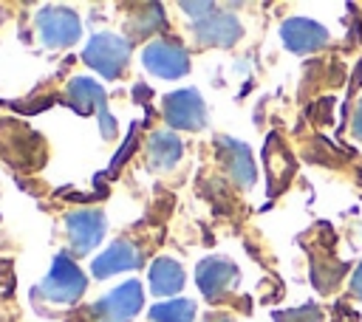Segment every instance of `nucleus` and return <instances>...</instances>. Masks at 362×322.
<instances>
[{"instance_id":"dca6fc26","label":"nucleus","mask_w":362,"mask_h":322,"mask_svg":"<svg viewBox=\"0 0 362 322\" xmlns=\"http://www.w3.org/2000/svg\"><path fill=\"white\" fill-rule=\"evenodd\" d=\"M266 164H269V192H277L291 175V158L286 150H274V136L266 144Z\"/></svg>"},{"instance_id":"a211bd4d","label":"nucleus","mask_w":362,"mask_h":322,"mask_svg":"<svg viewBox=\"0 0 362 322\" xmlns=\"http://www.w3.org/2000/svg\"><path fill=\"white\" fill-rule=\"evenodd\" d=\"M274 322H322V311L308 302V305H300L291 311H277Z\"/></svg>"},{"instance_id":"f3484780","label":"nucleus","mask_w":362,"mask_h":322,"mask_svg":"<svg viewBox=\"0 0 362 322\" xmlns=\"http://www.w3.org/2000/svg\"><path fill=\"white\" fill-rule=\"evenodd\" d=\"M195 305L189 299H167L150 311L153 322H192Z\"/></svg>"},{"instance_id":"423d86ee","label":"nucleus","mask_w":362,"mask_h":322,"mask_svg":"<svg viewBox=\"0 0 362 322\" xmlns=\"http://www.w3.org/2000/svg\"><path fill=\"white\" fill-rule=\"evenodd\" d=\"M68 99L74 102V107L79 113H96L99 116V124H102V136L110 138L116 133V121L110 119L107 113V99H105V90L99 82L93 79H85V76H76L68 82Z\"/></svg>"},{"instance_id":"9d476101","label":"nucleus","mask_w":362,"mask_h":322,"mask_svg":"<svg viewBox=\"0 0 362 322\" xmlns=\"http://www.w3.org/2000/svg\"><path fill=\"white\" fill-rule=\"evenodd\" d=\"M195 280H198V288L206 299H221L229 288H235L238 266L232 260H223V257H206L198 263Z\"/></svg>"},{"instance_id":"4468645a","label":"nucleus","mask_w":362,"mask_h":322,"mask_svg":"<svg viewBox=\"0 0 362 322\" xmlns=\"http://www.w3.org/2000/svg\"><path fill=\"white\" fill-rule=\"evenodd\" d=\"M181 150H184L181 138L170 130H156L147 138V158H150V167H156V169L175 167V161L181 158Z\"/></svg>"},{"instance_id":"0eeeda50","label":"nucleus","mask_w":362,"mask_h":322,"mask_svg":"<svg viewBox=\"0 0 362 322\" xmlns=\"http://www.w3.org/2000/svg\"><path fill=\"white\" fill-rule=\"evenodd\" d=\"M65 232L76 254L90 251L105 234V217L99 209H74L65 215Z\"/></svg>"},{"instance_id":"ddd939ff","label":"nucleus","mask_w":362,"mask_h":322,"mask_svg":"<svg viewBox=\"0 0 362 322\" xmlns=\"http://www.w3.org/2000/svg\"><path fill=\"white\" fill-rule=\"evenodd\" d=\"M141 260L139 249L127 240H116L110 249H105L96 260H93V277H110V274H119V271H127V268H136Z\"/></svg>"},{"instance_id":"1a4fd4ad","label":"nucleus","mask_w":362,"mask_h":322,"mask_svg":"<svg viewBox=\"0 0 362 322\" xmlns=\"http://www.w3.org/2000/svg\"><path fill=\"white\" fill-rule=\"evenodd\" d=\"M280 40L294 54H314L328 42V28L308 17H288L280 25Z\"/></svg>"},{"instance_id":"f8f14e48","label":"nucleus","mask_w":362,"mask_h":322,"mask_svg":"<svg viewBox=\"0 0 362 322\" xmlns=\"http://www.w3.org/2000/svg\"><path fill=\"white\" fill-rule=\"evenodd\" d=\"M218 153H221V161L226 167V172L232 175V181L243 189H249L257 178V169H255V161H252V153L243 141L238 138H226L221 136L218 138Z\"/></svg>"},{"instance_id":"412c9836","label":"nucleus","mask_w":362,"mask_h":322,"mask_svg":"<svg viewBox=\"0 0 362 322\" xmlns=\"http://www.w3.org/2000/svg\"><path fill=\"white\" fill-rule=\"evenodd\" d=\"M204 322H232V319H226L223 314H209V316H206Z\"/></svg>"},{"instance_id":"9b49d317","label":"nucleus","mask_w":362,"mask_h":322,"mask_svg":"<svg viewBox=\"0 0 362 322\" xmlns=\"http://www.w3.org/2000/svg\"><path fill=\"white\" fill-rule=\"evenodd\" d=\"M192 31H195V40L201 45H221V48L235 45L240 40V34H243L238 17L229 14V11H212L204 20H195Z\"/></svg>"},{"instance_id":"39448f33","label":"nucleus","mask_w":362,"mask_h":322,"mask_svg":"<svg viewBox=\"0 0 362 322\" xmlns=\"http://www.w3.org/2000/svg\"><path fill=\"white\" fill-rule=\"evenodd\" d=\"M141 59H144V68L161 79H178L189 71V56H187L184 45H178L173 40H153L144 48Z\"/></svg>"},{"instance_id":"6e6552de","label":"nucleus","mask_w":362,"mask_h":322,"mask_svg":"<svg viewBox=\"0 0 362 322\" xmlns=\"http://www.w3.org/2000/svg\"><path fill=\"white\" fill-rule=\"evenodd\" d=\"M144 302V291L136 280L122 282L116 291H110L105 299L96 302V314L102 316V322H130L139 308Z\"/></svg>"},{"instance_id":"20e7f679","label":"nucleus","mask_w":362,"mask_h":322,"mask_svg":"<svg viewBox=\"0 0 362 322\" xmlns=\"http://www.w3.org/2000/svg\"><path fill=\"white\" fill-rule=\"evenodd\" d=\"M37 31L48 48H62V45H71L79 40V17L71 8L45 6L37 14Z\"/></svg>"},{"instance_id":"6ab92c4d","label":"nucleus","mask_w":362,"mask_h":322,"mask_svg":"<svg viewBox=\"0 0 362 322\" xmlns=\"http://www.w3.org/2000/svg\"><path fill=\"white\" fill-rule=\"evenodd\" d=\"M351 291H354L356 299H362V263L356 266V271H354V277H351Z\"/></svg>"},{"instance_id":"7ed1b4c3","label":"nucleus","mask_w":362,"mask_h":322,"mask_svg":"<svg viewBox=\"0 0 362 322\" xmlns=\"http://www.w3.org/2000/svg\"><path fill=\"white\" fill-rule=\"evenodd\" d=\"M164 119L175 130H201L206 124V107L198 90L184 88L164 96Z\"/></svg>"},{"instance_id":"f257e3e1","label":"nucleus","mask_w":362,"mask_h":322,"mask_svg":"<svg viewBox=\"0 0 362 322\" xmlns=\"http://www.w3.org/2000/svg\"><path fill=\"white\" fill-rule=\"evenodd\" d=\"M82 291H85V274L68 254H59L54 260L51 271L45 274V280L40 282V294L48 302H59V305L76 302L82 297Z\"/></svg>"},{"instance_id":"2eb2a0df","label":"nucleus","mask_w":362,"mask_h":322,"mask_svg":"<svg viewBox=\"0 0 362 322\" xmlns=\"http://www.w3.org/2000/svg\"><path fill=\"white\" fill-rule=\"evenodd\" d=\"M184 285V268L170 260V257H158L153 266H150V288L153 294L158 297H170L175 291H181Z\"/></svg>"},{"instance_id":"f03ea898","label":"nucleus","mask_w":362,"mask_h":322,"mask_svg":"<svg viewBox=\"0 0 362 322\" xmlns=\"http://www.w3.org/2000/svg\"><path fill=\"white\" fill-rule=\"evenodd\" d=\"M85 62L96 68L105 79H116L127 59H130V42L119 34H93L90 42L85 45Z\"/></svg>"},{"instance_id":"aec40b11","label":"nucleus","mask_w":362,"mask_h":322,"mask_svg":"<svg viewBox=\"0 0 362 322\" xmlns=\"http://www.w3.org/2000/svg\"><path fill=\"white\" fill-rule=\"evenodd\" d=\"M351 130H354V136L362 141V99H359V105H356V110H354V124H351Z\"/></svg>"}]
</instances>
